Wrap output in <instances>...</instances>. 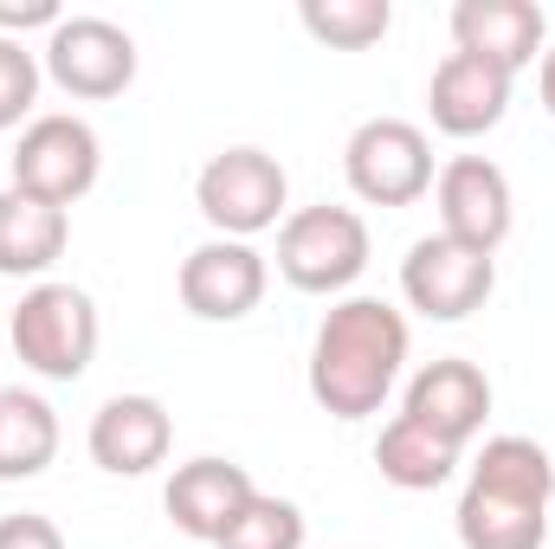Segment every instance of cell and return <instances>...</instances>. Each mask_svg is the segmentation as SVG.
<instances>
[{"mask_svg": "<svg viewBox=\"0 0 555 549\" xmlns=\"http://www.w3.org/2000/svg\"><path fill=\"white\" fill-rule=\"evenodd\" d=\"M408 369V317L382 297H343L310 343V401L330 420H369Z\"/></svg>", "mask_w": 555, "mask_h": 549, "instance_id": "cell-1", "label": "cell"}, {"mask_svg": "<svg viewBox=\"0 0 555 549\" xmlns=\"http://www.w3.org/2000/svg\"><path fill=\"white\" fill-rule=\"evenodd\" d=\"M550 505L555 459L524 433H498L478 446L452 524H459L465 549H543L550 544Z\"/></svg>", "mask_w": 555, "mask_h": 549, "instance_id": "cell-2", "label": "cell"}, {"mask_svg": "<svg viewBox=\"0 0 555 549\" xmlns=\"http://www.w3.org/2000/svg\"><path fill=\"white\" fill-rule=\"evenodd\" d=\"M7 336H13V356L46 375V382H78L98 356V304L85 284H65V278H39L33 291H20L13 317H7Z\"/></svg>", "mask_w": 555, "mask_h": 549, "instance_id": "cell-3", "label": "cell"}, {"mask_svg": "<svg viewBox=\"0 0 555 549\" xmlns=\"http://www.w3.org/2000/svg\"><path fill=\"white\" fill-rule=\"evenodd\" d=\"M284 201H291V175L284 162L240 142L220 149L201 175H194V207L220 240H253L266 227H284Z\"/></svg>", "mask_w": 555, "mask_h": 549, "instance_id": "cell-4", "label": "cell"}, {"mask_svg": "<svg viewBox=\"0 0 555 549\" xmlns=\"http://www.w3.org/2000/svg\"><path fill=\"white\" fill-rule=\"evenodd\" d=\"M369 272V220L356 207H297L284 214L278 227V278L310 291V297H330V291H349L356 278Z\"/></svg>", "mask_w": 555, "mask_h": 549, "instance_id": "cell-5", "label": "cell"}, {"mask_svg": "<svg viewBox=\"0 0 555 549\" xmlns=\"http://www.w3.org/2000/svg\"><path fill=\"white\" fill-rule=\"evenodd\" d=\"M98 168H104L98 130L85 117H72V111H52V117H33L20 130V142H13V181L7 188L72 214V201H85L98 188Z\"/></svg>", "mask_w": 555, "mask_h": 549, "instance_id": "cell-6", "label": "cell"}, {"mask_svg": "<svg viewBox=\"0 0 555 549\" xmlns=\"http://www.w3.org/2000/svg\"><path fill=\"white\" fill-rule=\"evenodd\" d=\"M343 175L356 188V201L369 207H414L433 188V142L408 117H369L356 124V137L343 149Z\"/></svg>", "mask_w": 555, "mask_h": 549, "instance_id": "cell-7", "label": "cell"}, {"mask_svg": "<svg viewBox=\"0 0 555 549\" xmlns=\"http://www.w3.org/2000/svg\"><path fill=\"white\" fill-rule=\"evenodd\" d=\"M39 65L65 98H124L137 85V39L104 13H65L46 33Z\"/></svg>", "mask_w": 555, "mask_h": 549, "instance_id": "cell-8", "label": "cell"}, {"mask_svg": "<svg viewBox=\"0 0 555 549\" xmlns=\"http://www.w3.org/2000/svg\"><path fill=\"white\" fill-rule=\"evenodd\" d=\"M433 207H439V233L472 246V253H491L511 240L517 227V194H511V175L491 162V155H452L439 175H433Z\"/></svg>", "mask_w": 555, "mask_h": 549, "instance_id": "cell-9", "label": "cell"}, {"mask_svg": "<svg viewBox=\"0 0 555 549\" xmlns=\"http://www.w3.org/2000/svg\"><path fill=\"white\" fill-rule=\"evenodd\" d=\"M498 291V259L491 253H472L446 233H426L408 246L401 259V297L414 304L420 317L433 323H459L472 310H485V297Z\"/></svg>", "mask_w": 555, "mask_h": 549, "instance_id": "cell-10", "label": "cell"}, {"mask_svg": "<svg viewBox=\"0 0 555 549\" xmlns=\"http://www.w3.org/2000/svg\"><path fill=\"white\" fill-rule=\"evenodd\" d=\"M266 284H272L266 253L253 240H220V233L201 240L181 259V272H175L181 310L201 317V323H240V317H253L259 297H266Z\"/></svg>", "mask_w": 555, "mask_h": 549, "instance_id": "cell-11", "label": "cell"}, {"mask_svg": "<svg viewBox=\"0 0 555 549\" xmlns=\"http://www.w3.org/2000/svg\"><path fill=\"white\" fill-rule=\"evenodd\" d=\"M511 91H517V78H511L504 65H491V59H478V52H446V59L433 65V85H426L433 130H439V137H459V142L485 137V130L504 124Z\"/></svg>", "mask_w": 555, "mask_h": 549, "instance_id": "cell-12", "label": "cell"}, {"mask_svg": "<svg viewBox=\"0 0 555 549\" xmlns=\"http://www.w3.org/2000/svg\"><path fill=\"white\" fill-rule=\"evenodd\" d=\"M253 498H259L253 472H246V465H233V459H220V452H201V459L175 465V478H168V491H162V505H168L175 531H181V537H194V544H220V537H227V524H233Z\"/></svg>", "mask_w": 555, "mask_h": 549, "instance_id": "cell-13", "label": "cell"}, {"mask_svg": "<svg viewBox=\"0 0 555 549\" xmlns=\"http://www.w3.org/2000/svg\"><path fill=\"white\" fill-rule=\"evenodd\" d=\"M408 420H420L426 433H439L446 446H472L478 439V426H485V413H491V382H485V369L478 362H465V356H439V362H426L414 382H408V401H401Z\"/></svg>", "mask_w": 555, "mask_h": 549, "instance_id": "cell-14", "label": "cell"}, {"mask_svg": "<svg viewBox=\"0 0 555 549\" xmlns=\"http://www.w3.org/2000/svg\"><path fill=\"white\" fill-rule=\"evenodd\" d=\"M91 459L111 472V478H142L168 459L175 446V420L155 395H111L104 408L91 413V433H85Z\"/></svg>", "mask_w": 555, "mask_h": 549, "instance_id": "cell-15", "label": "cell"}, {"mask_svg": "<svg viewBox=\"0 0 555 549\" xmlns=\"http://www.w3.org/2000/svg\"><path fill=\"white\" fill-rule=\"evenodd\" d=\"M543 39H550V20L537 0H459L452 7V52H478L504 65L511 78L543 59Z\"/></svg>", "mask_w": 555, "mask_h": 549, "instance_id": "cell-16", "label": "cell"}, {"mask_svg": "<svg viewBox=\"0 0 555 549\" xmlns=\"http://www.w3.org/2000/svg\"><path fill=\"white\" fill-rule=\"evenodd\" d=\"M72 214L46 207L20 188H0V278H46L65 259Z\"/></svg>", "mask_w": 555, "mask_h": 549, "instance_id": "cell-17", "label": "cell"}, {"mask_svg": "<svg viewBox=\"0 0 555 549\" xmlns=\"http://www.w3.org/2000/svg\"><path fill=\"white\" fill-rule=\"evenodd\" d=\"M59 459V413L33 388H0V485L39 478Z\"/></svg>", "mask_w": 555, "mask_h": 549, "instance_id": "cell-18", "label": "cell"}, {"mask_svg": "<svg viewBox=\"0 0 555 549\" xmlns=\"http://www.w3.org/2000/svg\"><path fill=\"white\" fill-rule=\"evenodd\" d=\"M375 465L395 491H439L452 472H459V446H446L439 433H426L420 420L395 413L375 439Z\"/></svg>", "mask_w": 555, "mask_h": 549, "instance_id": "cell-19", "label": "cell"}, {"mask_svg": "<svg viewBox=\"0 0 555 549\" xmlns=\"http://www.w3.org/2000/svg\"><path fill=\"white\" fill-rule=\"evenodd\" d=\"M304 33L330 52H369L375 39H388L395 26V7L388 0H304L297 7Z\"/></svg>", "mask_w": 555, "mask_h": 549, "instance_id": "cell-20", "label": "cell"}, {"mask_svg": "<svg viewBox=\"0 0 555 549\" xmlns=\"http://www.w3.org/2000/svg\"><path fill=\"white\" fill-rule=\"evenodd\" d=\"M214 549H304V511H297L291 498L259 491V498L227 524V537Z\"/></svg>", "mask_w": 555, "mask_h": 549, "instance_id": "cell-21", "label": "cell"}, {"mask_svg": "<svg viewBox=\"0 0 555 549\" xmlns=\"http://www.w3.org/2000/svg\"><path fill=\"white\" fill-rule=\"evenodd\" d=\"M39 52H26V39H0V130H20L39 104Z\"/></svg>", "mask_w": 555, "mask_h": 549, "instance_id": "cell-22", "label": "cell"}, {"mask_svg": "<svg viewBox=\"0 0 555 549\" xmlns=\"http://www.w3.org/2000/svg\"><path fill=\"white\" fill-rule=\"evenodd\" d=\"M0 549H65V537H59L52 518H39V511H13V518H0Z\"/></svg>", "mask_w": 555, "mask_h": 549, "instance_id": "cell-23", "label": "cell"}, {"mask_svg": "<svg viewBox=\"0 0 555 549\" xmlns=\"http://www.w3.org/2000/svg\"><path fill=\"white\" fill-rule=\"evenodd\" d=\"M65 13H59V0H0V39H20L26 26H59Z\"/></svg>", "mask_w": 555, "mask_h": 549, "instance_id": "cell-24", "label": "cell"}, {"mask_svg": "<svg viewBox=\"0 0 555 549\" xmlns=\"http://www.w3.org/2000/svg\"><path fill=\"white\" fill-rule=\"evenodd\" d=\"M537 91H543V111L555 117V46H543V59H537Z\"/></svg>", "mask_w": 555, "mask_h": 549, "instance_id": "cell-25", "label": "cell"}]
</instances>
